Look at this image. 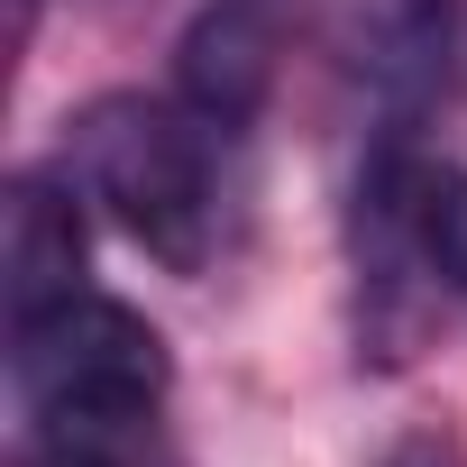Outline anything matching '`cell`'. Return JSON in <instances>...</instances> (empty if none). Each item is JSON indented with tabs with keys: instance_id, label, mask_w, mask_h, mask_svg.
Here are the masks:
<instances>
[{
	"instance_id": "6da1fadb",
	"label": "cell",
	"mask_w": 467,
	"mask_h": 467,
	"mask_svg": "<svg viewBox=\"0 0 467 467\" xmlns=\"http://www.w3.org/2000/svg\"><path fill=\"white\" fill-rule=\"evenodd\" d=\"M211 138L183 101L110 92L65 119V183L119 229L129 248H147L174 275H202L211 229H220V165Z\"/></svg>"
},
{
	"instance_id": "7a4b0ae2",
	"label": "cell",
	"mask_w": 467,
	"mask_h": 467,
	"mask_svg": "<svg viewBox=\"0 0 467 467\" xmlns=\"http://www.w3.org/2000/svg\"><path fill=\"white\" fill-rule=\"evenodd\" d=\"M10 376L28 412H156L165 403V339L110 303L74 294L10 330Z\"/></svg>"
},
{
	"instance_id": "3957f363",
	"label": "cell",
	"mask_w": 467,
	"mask_h": 467,
	"mask_svg": "<svg viewBox=\"0 0 467 467\" xmlns=\"http://www.w3.org/2000/svg\"><path fill=\"white\" fill-rule=\"evenodd\" d=\"M266 83H275V19H266V0H211V10L183 28V47H174V101L202 129L239 138L257 119Z\"/></svg>"
},
{
	"instance_id": "277c9868",
	"label": "cell",
	"mask_w": 467,
	"mask_h": 467,
	"mask_svg": "<svg viewBox=\"0 0 467 467\" xmlns=\"http://www.w3.org/2000/svg\"><path fill=\"white\" fill-rule=\"evenodd\" d=\"M0 294H10V330L92 294L83 285V211H74V183H47L28 174L10 192V220H0Z\"/></svg>"
},
{
	"instance_id": "5b68a950",
	"label": "cell",
	"mask_w": 467,
	"mask_h": 467,
	"mask_svg": "<svg viewBox=\"0 0 467 467\" xmlns=\"http://www.w3.org/2000/svg\"><path fill=\"white\" fill-rule=\"evenodd\" d=\"M376 28H385V92L403 110L440 101L458 83V47H467V0H376Z\"/></svg>"
},
{
	"instance_id": "8992f818",
	"label": "cell",
	"mask_w": 467,
	"mask_h": 467,
	"mask_svg": "<svg viewBox=\"0 0 467 467\" xmlns=\"http://www.w3.org/2000/svg\"><path fill=\"white\" fill-rule=\"evenodd\" d=\"M431 266L449 294H467V174H431Z\"/></svg>"
},
{
	"instance_id": "52a82bcc",
	"label": "cell",
	"mask_w": 467,
	"mask_h": 467,
	"mask_svg": "<svg viewBox=\"0 0 467 467\" xmlns=\"http://www.w3.org/2000/svg\"><path fill=\"white\" fill-rule=\"evenodd\" d=\"M385 467H458V449H449V440H403Z\"/></svg>"
}]
</instances>
